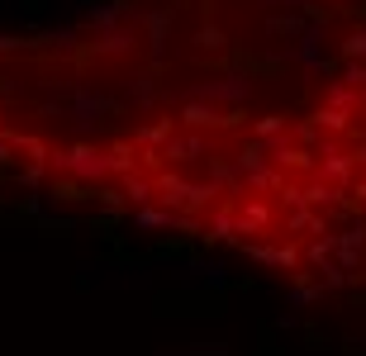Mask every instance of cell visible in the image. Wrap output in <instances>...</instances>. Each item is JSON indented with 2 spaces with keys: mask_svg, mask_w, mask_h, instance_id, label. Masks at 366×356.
Returning <instances> with one entry per match:
<instances>
[{
  "mask_svg": "<svg viewBox=\"0 0 366 356\" xmlns=\"http://www.w3.org/2000/svg\"><path fill=\"white\" fill-rule=\"evenodd\" d=\"M0 180L366 300V0H100L0 29Z\"/></svg>",
  "mask_w": 366,
  "mask_h": 356,
  "instance_id": "cell-1",
  "label": "cell"
}]
</instances>
